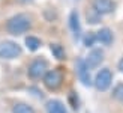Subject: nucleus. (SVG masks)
<instances>
[{
    "mask_svg": "<svg viewBox=\"0 0 123 113\" xmlns=\"http://www.w3.org/2000/svg\"><path fill=\"white\" fill-rule=\"evenodd\" d=\"M99 14H98V12L95 11V9H90L89 12H87V20L92 23V24H96L98 21H99Z\"/></svg>",
    "mask_w": 123,
    "mask_h": 113,
    "instance_id": "f3484780",
    "label": "nucleus"
},
{
    "mask_svg": "<svg viewBox=\"0 0 123 113\" xmlns=\"http://www.w3.org/2000/svg\"><path fill=\"white\" fill-rule=\"evenodd\" d=\"M20 2H30V0H20Z\"/></svg>",
    "mask_w": 123,
    "mask_h": 113,
    "instance_id": "6ab92c4d",
    "label": "nucleus"
},
{
    "mask_svg": "<svg viewBox=\"0 0 123 113\" xmlns=\"http://www.w3.org/2000/svg\"><path fill=\"white\" fill-rule=\"evenodd\" d=\"M26 45L30 51H36V50L42 45V42H41L39 38H36V36H27L26 38Z\"/></svg>",
    "mask_w": 123,
    "mask_h": 113,
    "instance_id": "f8f14e48",
    "label": "nucleus"
},
{
    "mask_svg": "<svg viewBox=\"0 0 123 113\" xmlns=\"http://www.w3.org/2000/svg\"><path fill=\"white\" fill-rule=\"evenodd\" d=\"M119 70H120V71L123 72V59H122V60L119 62Z\"/></svg>",
    "mask_w": 123,
    "mask_h": 113,
    "instance_id": "a211bd4d",
    "label": "nucleus"
},
{
    "mask_svg": "<svg viewBox=\"0 0 123 113\" xmlns=\"http://www.w3.org/2000/svg\"><path fill=\"white\" fill-rule=\"evenodd\" d=\"M51 53L54 54V57H57V59H65V50H63V47L60 45V44H51Z\"/></svg>",
    "mask_w": 123,
    "mask_h": 113,
    "instance_id": "4468645a",
    "label": "nucleus"
},
{
    "mask_svg": "<svg viewBox=\"0 0 123 113\" xmlns=\"http://www.w3.org/2000/svg\"><path fill=\"white\" fill-rule=\"evenodd\" d=\"M96 41H98L96 39V33H93V32H90V33H87L84 36V45L86 47H92Z\"/></svg>",
    "mask_w": 123,
    "mask_h": 113,
    "instance_id": "dca6fc26",
    "label": "nucleus"
},
{
    "mask_svg": "<svg viewBox=\"0 0 123 113\" xmlns=\"http://www.w3.org/2000/svg\"><path fill=\"white\" fill-rule=\"evenodd\" d=\"M93 9L99 15H107L116 9V3L113 0H93Z\"/></svg>",
    "mask_w": 123,
    "mask_h": 113,
    "instance_id": "0eeeda50",
    "label": "nucleus"
},
{
    "mask_svg": "<svg viewBox=\"0 0 123 113\" xmlns=\"http://www.w3.org/2000/svg\"><path fill=\"white\" fill-rule=\"evenodd\" d=\"M96 39L101 44H104V45H110V44L113 42V32L110 29L104 27V29H101L99 32L96 33Z\"/></svg>",
    "mask_w": 123,
    "mask_h": 113,
    "instance_id": "9d476101",
    "label": "nucleus"
},
{
    "mask_svg": "<svg viewBox=\"0 0 123 113\" xmlns=\"http://www.w3.org/2000/svg\"><path fill=\"white\" fill-rule=\"evenodd\" d=\"M102 60H104V51L102 50H93V51L89 53L87 59H86V64H87L89 70H93V68L101 65Z\"/></svg>",
    "mask_w": 123,
    "mask_h": 113,
    "instance_id": "6e6552de",
    "label": "nucleus"
},
{
    "mask_svg": "<svg viewBox=\"0 0 123 113\" xmlns=\"http://www.w3.org/2000/svg\"><path fill=\"white\" fill-rule=\"evenodd\" d=\"M47 113H68L65 104L59 99H51L47 103Z\"/></svg>",
    "mask_w": 123,
    "mask_h": 113,
    "instance_id": "1a4fd4ad",
    "label": "nucleus"
},
{
    "mask_svg": "<svg viewBox=\"0 0 123 113\" xmlns=\"http://www.w3.org/2000/svg\"><path fill=\"white\" fill-rule=\"evenodd\" d=\"M77 74H78L80 81H81L84 86H90L93 83L92 78H90V70H89V66H87L84 59H78L77 60Z\"/></svg>",
    "mask_w": 123,
    "mask_h": 113,
    "instance_id": "423d86ee",
    "label": "nucleus"
},
{
    "mask_svg": "<svg viewBox=\"0 0 123 113\" xmlns=\"http://www.w3.org/2000/svg\"><path fill=\"white\" fill-rule=\"evenodd\" d=\"M113 97L117 99V101H120L123 104V83L117 85L114 87V91H113Z\"/></svg>",
    "mask_w": 123,
    "mask_h": 113,
    "instance_id": "2eb2a0df",
    "label": "nucleus"
},
{
    "mask_svg": "<svg viewBox=\"0 0 123 113\" xmlns=\"http://www.w3.org/2000/svg\"><path fill=\"white\" fill-rule=\"evenodd\" d=\"M69 26H71V30L74 32L77 38L81 33V26H80V18H78V12L77 11H72L71 15H69Z\"/></svg>",
    "mask_w": 123,
    "mask_h": 113,
    "instance_id": "9b49d317",
    "label": "nucleus"
},
{
    "mask_svg": "<svg viewBox=\"0 0 123 113\" xmlns=\"http://www.w3.org/2000/svg\"><path fill=\"white\" fill-rule=\"evenodd\" d=\"M21 54V47L14 41L0 42V57L2 59H15Z\"/></svg>",
    "mask_w": 123,
    "mask_h": 113,
    "instance_id": "7ed1b4c3",
    "label": "nucleus"
},
{
    "mask_svg": "<svg viewBox=\"0 0 123 113\" xmlns=\"http://www.w3.org/2000/svg\"><path fill=\"white\" fill-rule=\"evenodd\" d=\"M30 27H32V18L27 14H17L6 23V30L14 36L26 33Z\"/></svg>",
    "mask_w": 123,
    "mask_h": 113,
    "instance_id": "f257e3e1",
    "label": "nucleus"
},
{
    "mask_svg": "<svg viewBox=\"0 0 123 113\" xmlns=\"http://www.w3.org/2000/svg\"><path fill=\"white\" fill-rule=\"evenodd\" d=\"M12 113H35L33 107L29 104H24V103H18L12 107Z\"/></svg>",
    "mask_w": 123,
    "mask_h": 113,
    "instance_id": "ddd939ff",
    "label": "nucleus"
},
{
    "mask_svg": "<svg viewBox=\"0 0 123 113\" xmlns=\"http://www.w3.org/2000/svg\"><path fill=\"white\" fill-rule=\"evenodd\" d=\"M62 83H63V71L60 68L47 71V74L44 75V85L50 91H57L62 86Z\"/></svg>",
    "mask_w": 123,
    "mask_h": 113,
    "instance_id": "f03ea898",
    "label": "nucleus"
},
{
    "mask_svg": "<svg viewBox=\"0 0 123 113\" xmlns=\"http://www.w3.org/2000/svg\"><path fill=\"white\" fill-rule=\"evenodd\" d=\"M48 70V64L44 59H36L33 60L29 66V77L30 78H41L47 74Z\"/></svg>",
    "mask_w": 123,
    "mask_h": 113,
    "instance_id": "39448f33",
    "label": "nucleus"
},
{
    "mask_svg": "<svg viewBox=\"0 0 123 113\" xmlns=\"http://www.w3.org/2000/svg\"><path fill=\"white\" fill-rule=\"evenodd\" d=\"M111 81H113V74L108 68H104L99 72L96 74V78H95V86L98 91H107L110 86H111Z\"/></svg>",
    "mask_w": 123,
    "mask_h": 113,
    "instance_id": "20e7f679",
    "label": "nucleus"
}]
</instances>
